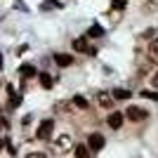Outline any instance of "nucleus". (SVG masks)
<instances>
[{"label": "nucleus", "instance_id": "1", "mask_svg": "<svg viewBox=\"0 0 158 158\" xmlns=\"http://www.w3.org/2000/svg\"><path fill=\"white\" fill-rule=\"evenodd\" d=\"M146 116H149V111H146V109H139V106H127V111H125V118L127 120H135V123L144 120Z\"/></svg>", "mask_w": 158, "mask_h": 158}, {"label": "nucleus", "instance_id": "2", "mask_svg": "<svg viewBox=\"0 0 158 158\" xmlns=\"http://www.w3.org/2000/svg\"><path fill=\"white\" fill-rule=\"evenodd\" d=\"M52 130H54V120H43V123H40V127H38V132H35V135H38V139H50L52 137Z\"/></svg>", "mask_w": 158, "mask_h": 158}, {"label": "nucleus", "instance_id": "3", "mask_svg": "<svg viewBox=\"0 0 158 158\" xmlns=\"http://www.w3.org/2000/svg\"><path fill=\"white\" fill-rule=\"evenodd\" d=\"M123 120H125V113H120V111H111V113H109V118H106V123H109V127H111V130H120Z\"/></svg>", "mask_w": 158, "mask_h": 158}, {"label": "nucleus", "instance_id": "4", "mask_svg": "<svg viewBox=\"0 0 158 158\" xmlns=\"http://www.w3.org/2000/svg\"><path fill=\"white\" fill-rule=\"evenodd\" d=\"M87 146H90L92 151H99V149H104V137H102L99 132H92V135L87 137Z\"/></svg>", "mask_w": 158, "mask_h": 158}, {"label": "nucleus", "instance_id": "5", "mask_svg": "<svg viewBox=\"0 0 158 158\" xmlns=\"http://www.w3.org/2000/svg\"><path fill=\"white\" fill-rule=\"evenodd\" d=\"M69 146H71V135H61V137H57V142H54V149L59 153L69 151Z\"/></svg>", "mask_w": 158, "mask_h": 158}, {"label": "nucleus", "instance_id": "6", "mask_svg": "<svg viewBox=\"0 0 158 158\" xmlns=\"http://www.w3.org/2000/svg\"><path fill=\"white\" fill-rule=\"evenodd\" d=\"M54 61H57L59 66H71L73 57H71V54H64V52H57V54H54Z\"/></svg>", "mask_w": 158, "mask_h": 158}, {"label": "nucleus", "instance_id": "7", "mask_svg": "<svg viewBox=\"0 0 158 158\" xmlns=\"http://www.w3.org/2000/svg\"><path fill=\"white\" fill-rule=\"evenodd\" d=\"M97 102H99L102 109H109V106L113 104V97H111V94H106V92H99L97 94Z\"/></svg>", "mask_w": 158, "mask_h": 158}, {"label": "nucleus", "instance_id": "8", "mask_svg": "<svg viewBox=\"0 0 158 158\" xmlns=\"http://www.w3.org/2000/svg\"><path fill=\"white\" fill-rule=\"evenodd\" d=\"M73 50H76V52H87V35L73 40Z\"/></svg>", "mask_w": 158, "mask_h": 158}, {"label": "nucleus", "instance_id": "9", "mask_svg": "<svg viewBox=\"0 0 158 158\" xmlns=\"http://www.w3.org/2000/svg\"><path fill=\"white\" fill-rule=\"evenodd\" d=\"M19 73H21V78H24V80H28V78H33V76H35V69H33L31 64H24V66L19 69Z\"/></svg>", "mask_w": 158, "mask_h": 158}, {"label": "nucleus", "instance_id": "10", "mask_svg": "<svg viewBox=\"0 0 158 158\" xmlns=\"http://www.w3.org/2000/svg\"><path fill=\"white\" fill-rule=\"evenodd\" d=\"M149 54H151L153 61H158V38H153L151 43H149Z\"/></svg>", "mask_w": 158, "mask_h": 158}, {"label": "nucleus", "instance_id": "11", "mask_svg": "<svg viewBox=\"0 0 158 158\" xmlns=\"http://www.w3.org/2000/svg\"><path fill=\"white\" fill-rule=\"evenodd\" d=\"M87 149H90L87 144H78L76 146V158H87Z\"/></svg>", "mask_w": 158, "mask_h": 158}, {"label": "nucleus", "instance_id": "12", "mask_svg": "<svg viewBox=\"0 0 158 158\" xmlns=\"http://www.w3.org/2000/svg\"><path fill=\"white\" fill-rule=\"evenodd\" d=\"M73 104L78 106V109H87V106H90V104H87V99L80 97V94H76V97H73Z\"/></svg>", "mask_w": 158, "mask_h": 158}, {"label": "nucleus", "instance_id": "13", "mask_svg": "<svg viewBox=\"0 0 158 158\" xmlns=\"http://www.w3.org/2000/svg\"><path fill=\"white\" fill-rule=\"evenodd\" d=\"M127 97H130V92L123 90V87H116V90H113V99H127Z\"/></svg>", "mask_w": 158, "mask_h": 158}, {"label": "nucleus", "instance_id": "14", "mask_svg": "<svg viewBox=\"0 0 158 158\" xmlns=\"http://www.w3.org/2000/svg\"><path fill=\"white\" fill-rule=\"evenodd\" d=\"M40 85L45 87V90H50V87H52V78H50L47 73H40Z\"/></svg>", "mask_w": 158, "mask_h": 158}, {"label": "nucleus", "instance_id": "15", "mask_svg": "<svg viewBox=\"0 0 158 158\" xmlns=\"http://www.w3.org/2000/svg\"><path fill=\"white\" fill-rule=\"evenodd\" d=\"M156 35H158V31H156V28H146V31L142 33V38H144V40H149V43H151V40L156 38Z\"/></svg>", "mask_w": 158, "mask_h": 158}, {"label": "nucleus", "instance_id": "16", "mask_svg": "<svg viewBox=\"0 0 158 158\" xmlns=\"http://www.w3.org/2000/svg\"><path fill=\"white\" fill-rule=\"evenodd\" d=\"M102 33H104V31H102V26H97V24H94V26L87 31V35H90V38H99Z\"/></svg>", "mask_w": 158, "mask_h": 158}, {"label": "nucleus", "instance_id": "17", "mask_svg": "<svg viewBox=\"0 0 158 158\" xmlns=\"http://www.w3.org/2000/svg\"><path fill=\"white\" fill-rule=\"evenodd\" d=\"M142 97H146V99H153V102H158V92H153V90H142Z\"/></svg>", "mask_w": 158, "mask_h": 158}, {"label": "nucleus", "instance_id": "18", "mask_svg": "<svg viewBox=\"0 0 158 158\" xmlns=\"http://www.w3.org/2000/svg\"><path fill=\"white\" fill-rule=\"evenodd\" d=\"M123 7H127V0H113V10H116V12L123 10Z\"/></svg>", "mask_w": 158, "mask_h": 158}, {"label": "nucleus", "instance_id": "19", "mask_svg": "<svg viewBox=\"0 0 158 158\" xmlns=\"http://www.w3.org/2000/svg\"><path fill=\"white\" fill-rule=\"evenodd\" d=\"M24 158H47V153H43V151H31V153H26Z\"/></svg>", "mask_w": 158, "mask_h": 158}, {"label": "nucleus", "instance_id": "20", "mask_svg": "<svg viewBox=\"0 0 158 158\" xmlns=\"http://www.w3.org/2000/svg\"><path fill=\"white\" fill-rule=\"evenodd\" d=\"M151 85H153V87H158V71L151 76Z\"/></svg>", "mask_w": 158, "mask_h": 158}, {"label": "nucleus", "instance_id": "21", "mask_svg": "<svg viewBox=\"0 0 158 158\" xmlns=\"http://www.w3.org/2000/svg\"><path fill=\"white\" fill-rule=\"evenodd\" d=\"M2 146H5V142H2V139H0V149H2Z\"/></svg>", "mask_w": 158, "mask_h": 158}, {"label": "nucleus", "instance_id": "22", "mask_svg": "<svg viewBox=\"0 0 158 158\" xmlns=\"http://www.w3.org/2000/svg\"><path fill=\"white\" fill-rule=\"evenodd\" d=\"M0 66H2V57H0Z\"/></svg>", "mask_w": 158, "mask_h": 158}]
</instances>
